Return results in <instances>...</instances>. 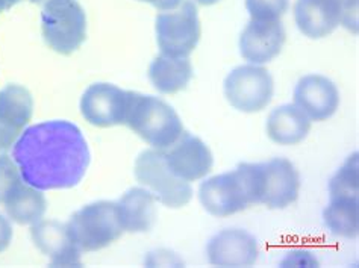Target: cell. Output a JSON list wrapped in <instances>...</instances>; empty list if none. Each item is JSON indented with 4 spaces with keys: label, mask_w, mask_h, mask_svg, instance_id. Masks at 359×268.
Segmentation results:
<instances>
[{
    "label": "cell",
    "mask_w": 359,
    "mask_h": 268,
    "mask_svg": "<svg viewBox=\"0 0 359 268\" xmlns=\"http://www.w3.org/2000/svg\"><path fill=\"white\" fill-rule=\"evenodd\" d=\"M224 98L233 109L255 114L266 109L275 95V81L262 65H240L226 76Z\"/></svg>",
    "instance_id": "52a82bcc"
},
{
    "label": "cell",
    "mask_w": 359,
    "mask_h": 268,
    "mask_svg": "<svg viewBox=\"0 0 359 268\" xmlns=\"http://www.w3.org/2000/svg\"><path fill=\"white\" fill-rule=\"evenodd\" d=\"M31 236L35 247L50 260L53 267H79L82 250L73 241L67 225L56 220H40L32 225Z\"/></svg>",
    "instance_id": "5bb4252c"
},
{
    "label": "cell",
    "mask_w": 359,
    "mask_h": 268,
    "mask_svg": "<svg viewBox=\"0 0 359 268\" xmlns=\"http://www.w3.org/2000/svg\"><path fill=\"white\" fill-rule=\"evenodd\" d=\"M259 246L244 229H223L206 246L208 262L214 267H252L257 264Z\"/></svg>",
    "instance_id": "8fae6325"
},
{
    "label": "cell",
    "mask_w": 359,
    "mask_h": 268,
    "mask_svg": "<svg viewBox=\"0 0 359 268\" xmlns=\"http://www.w3.org/2000/svg\"><path fill=\"white\" fill-rule=\"evenodd\" d=\"M34 4H41V2H47V0H31Z\"/></svg>",
    "instance_id": "1f68e13d"
},
{
    "label": "cell",
    "mask_w": 359,
    "mask_h": 268,
    "mask_svg": "<svg viewBox=\"0 0 359 268\" xmlns=\"http://www.w3.org/2000/svg\"><path fill=\"white\" fill-rule=\"evenodd\" d=\"M282 267H317L318 261L317 257L308 252V250H291L287 256L285 260L280 262Z\"/></svg>",
    "instance_id": "484cf974"
},
{
    "label": "cell",
    "mask_w": 359,
    "mask_h": 268,
    "mask_svg": "<svg viewBox=\"0 0 359 268\" xmlns=\"http://www.w3.org/2000/svg\"><path fill=\"white\" fill-rule=\"evenodd\" d=\"M201 34L199 13L191 0H184L176 9L156 17V41L164 55L190 56L199 44Z\"/></svg>",
    "instance_id": "ba28073f"
},
{
    "label": "cell",
    "mask_w": 359,
    "mask_h": 268,
    "mask_svg": "<svg viewBox=\"0 0 359 268\" xmlns=\"http://www.w3.org/2000/svg\"><path fill=\"white\" fill-rule=\"evenodd\" d=\"M196 2L201 4V5H205V6H211V5L219 4L220 0H196Z\"/></svg>",
    "instance_id": "4dcf8cb0"
},
{
    "label": "cell",
    "mask_w": 359,
    "mask_h": 268,
    "mask_svg": "<svg viewBox=\"0 0 359 268\" xmlns=\"http://www.w3.org/2000/svg\"><path fill=\"white\" fill-rule=\"evenodd\" d=\"M285 40L287 34L280 20H250L240 36V53L250 64H269L282 52Z\"/></svg>",
    "instance_id": "9a60e30c"
},
{
    "label": "cell",
    "mask_w": 359,
    "mask_h": 268,
    "mask_svg": "<svg viewBox=\"0 0 359 268\" xmlns=\"http://www.w3.org/2000/svg\"><path fill=\"white\" fill-rule=\"evenodd\" d=\"M22 180L15 161L8 155H0V203H5L8 196Z\"/></svg>",
    "instance_id": "d4e9b609"
},
{
    "label": "cell",
    "mask_w": 359,
    "mask_h": 268,
    "mask_svg": "<svg viewBox=\"0 0 359 268\" xmlns=\"http://www.w3.org/2000/svg\"><path fill=\"white\" fill-rule=\"evenodd\" d=\"M121 225L125 232L144 234L152 231L158 210L156 199L149 189L134 187L129 188L117 202Z\"/></svg>",
    "instance_id": "e0dca14e"
},
{
    "label": "cell",
    "mask_w": 359,
    "mask_h": 268,
    "mask_svg": "<svg viewBox=\"0 0 359 268\" xmlns=\"http://www.w3.org/2000/svg\"><path fill=\"white\" fill-rule=\"evenodd\" d=\"M13 159L23 182L36 189H70L90 167V149L82 130L69 120H50L26 128L13 146Z\"/></svg>",
    "instance_id": "6da1fadb"
},
{
    "label": "cell",
    "mask_w": 359,
    "mask_h": 268,
    "mask_svg": "<svg viewBox=\"0 0 359 268\" xmlns=\"http://www.w3.org/2000/svg\"><path fill=\"white\" fill-rule=\"evenodd\" d=\"M22 0H0V14L2 13H5L6 9H9V8H13L14 5H17V4H20Z\"/></svg>",
    "instance_id": "f546056e"
},
{
    "label": "cell",
    "mask_w": 359,
    "mask_h": 268,
    "mask_svg": "<svg viewBox=\"0 0 359 268\" xmlns=\"http://www.w3.org/2000/svg\"><path fill=\"white\" fill-rule=\"evenodd\" d=\"M46 44L61 55H72L87 40V15L78 0H47L41 11Z\"/></svg>",
    "instance_id": "5b68a950"
},
{
    "label": "cell",
    "mask_w": 359,
    "mask_h": 268,
    "mask_svg": "<svg viewBox=\"0 0 359 268\" xmlns=\"http://www.w3.org/2000/svg\"><path fill=\"white\" fill-rule=\"evenodd\" d=\"M20 137L17 132L8 129L0 124V155H5V153L14 146L17 138Z\"/></svg>",
    "instance_id": "83f0119b"
},
{
    "label": "cell",
    "mask_w": 359,
    "mask_h": 268,
    "mask_svg": "<svg viewBox=\"0 0 359 268\" xmlns=\"http://www.w3.org/2000/svg\"><path fill=\"white\" fill-rule=\"evenodd\" d=\"M8 217L17 225H35L44 218L47 200L41 189H36L26 182H20L5 200Z\"/></svg>",
    "instance_id": "44dd1931"
},
{
    "label": "cell",
    "mask_w": 359,
    "mask_h": 268,
    "mask_svg": "<svg viewBox=\"0 0 359 268\" xmlns=\"http://www.w3.org/2000/svg\"><path fill=\"white\" fill-rule=\"evenodd\" d=\"M134 175L140 185L149 189L156 202L167 208L179 209L191 202V184L173 175L167 166L164 150L149 149L141 152L135 161Z\"/></svg>",
    "instance_id": "8992f818"
},
{
    "label": "cell",
    "mask_w": 359,
    "mask_h": 268,
    "mask_svg": "<svg viewBox=\"0 0 359 268\" xmlns=\"http://www.w3.org/2000/svg\"><path fill=\"white\" fill-rule=\"evenodd\" d=\"M126 126L156 150L172 147L184 132L179 114L163 99L132 91Z\"/></svg>",
    "instance_id": "3957f363"
},
{
    "label": "cell",
    "mask_w": 359,
    "mask_h": 268,
    "mask_svg": "<svg viewBox=\"0 0 359 268\" xmlns=\"http://www.w3.org/2000/svg\"><path fill=\"white\" fill-rule=\"evenodd\" d=\"M262 166L243 162L222 175L205 179L199 187V200L208 214L217 218L243 213L261 203Z\"/></svg>",
    "instance_id": "7a4b0ae2"
},
{
    "label": "cell",
    "mask_w": 359,
    "mask_h": 268,
    "mask_svg": "<svg viewBox=\"0 0 359 268\" xmlns=\"http://www.w3.org/2000/svg\"><path fill=\"white\" fill-rule=\"evenodd\" d=\"M13 226L9 223V220L0 214V253L5 252L13 241Z\"/></svg>",
    "instance_id": "4316f807"
},
{
    "label": "cell",
    "mask_w": 359,
    "mask_h": 268,
    "mask_svg": "<svg viewBox=\"0 0 359 268\" xmlns=\"http://www.w3.org/2000/svg\"><path fill=\"white\" fill-rule=\"evenodd\" d=\"M343 11L344 0H296L294 20L305 36L320 40L343 22Z\"/></svg>",
    "instance_id": "2e32d148"
},
{
    "label": "cell",
    "mask_w": 359,
    "mask_h": 268,
    "mask_svg": "<svg viewBox=\"0 0 359 268\" xmlns=\"http://www.w3.org/2000/svg\"><path fill=\"white\" fill-rule=\"evenodd\" d=\"M140 2H146L154 5L159 11H172L181 5L184 0H140Z\"/></svg>",
    "instance_id": "f1b7e54d"
},
{
    "label": "cell",
    "mask_w": 359,
    "mask_h": 268,
    "mask_svg": "<svg viewBox=\"0 0 359 268\" xmlns=\"http://www.w3.org/2000/svg\"><path fill=\"white\" fill-rule=\"evenodd\" d=\"M294 105L311 121H326L339 108V90L323 74H306L294 87Z\"/></svg>",
    "instance_id": "30bf717a"
},
{
    "label": "cell",
    "mask_w": 359,
    "mask_h": 268,
    "mask_svg": "<svg viewBox=\"0 0 359 268\" xmlns=\"http://www.w3.org/2000/svg\"><path fill=\"white\" fill-rule=\"evenodd\" d=\"M262 166L261 203L270 209H285L296 202L300 193V175L287 158H273Z\"/></svg>",
    "instance_id": "4fadbf2b"
},
{
    "label": "cell",
    "mask_w": 359,
    "mask_h": 268,
    "mask_svg": "<svg viewBox=\"0 0 359 268\" xmlns=\"http://www.w3.org/2000/svg\"><path fill=\"white\" fill-rule=\"evenodd\" d=\"M130 94L132 91L121 90L114 83H93L82 94V117L96 128H112L125 124Z\"/></svg>",
    "instance_id": "9c48e42d"
},
{
    "label": "cell",
    "mask_w": 359,
    "mask_h": 268,
    "mask_svg": "<svg viewBox=\"0 0 359 268\" xmlns=\"http://www.w3.org/2000/svg\"><path fill=\"white\" fill-rule=\"evenodd\" d=\"M73 241L82 252H97L114 244L125 234L117 202H93L74 213L69 223Z\"/></svg>",
    "instance_id": "277c9868"
},
{
    "label": "cell",
    "mask_w": 359,
    "mask_h": 268,
    "mask_svg": "<svg viewBox=\"0 0 359 268\" xmlns=\"http://www.w3.org/2000/svg\"><path fill=\"white\" fill-rule=\"evenodd\" d=\"M323 222L335 236L356 238L359 234L358 197H329L323 210Z\"/></svg>",
    "instance_id": "7402d4cb"
},
{
    "label": "cell",
    "mask_w": 359,
    "mask_h": 268,
    "mask_svg": "<svg viewBox=\"0 0 359 268\" xmlns=\"http://www.w3.org/2000/svg\"><path fill=\"white\" fill-rule=\"evenodd\" d=\"M311 130V120L294 103H285L273 109L266 123L270 141L278 146H297Z\"/></svg>",
    "instance_id": "ac0fdd59"
},
{
    "label": "cell",
    "mask_w": 359,
    "mask_h": 268,
    "mask_svg": "<svg viewBox=\"0 0 359 268\" xmlns=\"http://www.w3.org/2000/svg\"><path fill=\"white\" fill-rule=\"evenodd\" d=\"M165 161L173 175L187 182H197L211 173L214 156L211 149L199 137L190 132H182V135L172 147L165 152Z\"/></svg>",
    "instance_id": "7c38bea8"
},
{
    "label": "cell",
    "mask_w": 359,
    "mask_h": 268,
    "mask_svg": "<svg viewBox=\"0 0 359 268\" xmlns=\"http://www.w3.org/2000/svg\"><path fill=\"white\" fill-rule=\"evenodd\" d=\"M34 98L31 91L18 83H9L0 90V124L18 135L32 120Z\"/></svg>",
    "instance_id": "ffe728a7"
},
{
    "label": "cell",
    "mask_w": 359,
    "mask_h": 268,
    "mask_svg": "<svg viewBox=\"0 0 359 268\" xmlns=\"http://www.w3.org/2000/svg\"><path fill=\"white\" fill-rule=\"evenodd\" d=\"M290 0H245L252 20L275 22L288 11Z\"/></svg>",
    "instance_id": "cb8c5ba5"
},
{
    "label": "cell",
    "mask_w": 359,
    "mask_h": 268,
    "mask_svg": "<svg viewBox=\"0 0 359 268\" xmlns=\"http://www.w3.org/2000/svg\"><path fill=\"white\" fill-rule=\"evenodd\" d=\"M149 79L161 94H176L193 79V64L188 56L161 53L149 65Z\"/></svg>",
    "instance_id": "d6986e66"
},
{
    "label": "cell",
    "mask_w": 359,
    "mask_h": 268,
    "mask_svg": "<svg viewBox=\"0 0 359 268\" xmlns=\"http://www.w3.org/2000/svg\"><path fill=\"white\" fill-rule=\"evenodd\" d=\"M358 153L348 156L329 182V197H358L359 194Z\"/></svg>",
    "instance_id": "603a6c76"
}]
</instances>
